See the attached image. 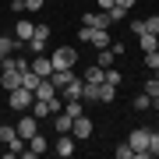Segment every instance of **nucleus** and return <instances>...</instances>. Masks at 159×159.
<instances>
[{
	"label": "nucleus",
	"instance_id": "obj_1",
	"mask_svg": "<svg viewBox=\"0 0 159 159\" xmlns=\"http://www.w3.org/2000/svg\"><path fill=\"white\" fill-rule=\"evenodd\" d=\"M53 71H71L74 64H78V50L74 46H57V53H53Z\"/></svg>",
	"mask_w": 159,
	"mask_h": 159
},
{
	"label": "nucleus",
	"instance_id": "obj_2",
	"mask_svg": "<svg viewBox=\"0 0 159 159\" xmlns=\"http://www.w3.org/2000/svg\"><path fill=\"white\" fill-rule=\"evenodd\" d=\"M81 39L92 43L96 50H106V46L113 43V35H110V29H89V25H81Z\"/></svg>",
	"mask_w": 159,
	"mask_h": 159
},
{
	"label": "nucleus",
	"instance_id": "obj_3",
	"mask_svg": "<svg viewBox=\"0 0 159 159\" xmlns=\"http://www.w3.org/2000/svg\"><path fill=\"white\" fill-rule=\"evenodd\" d=\"M127 145L134 148V159H148V131L145 127H134L127 134Z\"/></svg>",
	"mask_w": 159,
	"mask_h": 159
},
{
	"label": "nucleus",
	"instance_id": "obj_4",
	"mask_svg": "<svg viewBox=\"0 0 159 159\" xmlns=\"http://www.w3.org/2000/svg\"><path fill=\"white\" fill-rule=\"evenodd\" d=\"M14 127H18V138H25V142H29L32 134H39V117H32L29 110H25V113H21V120H18Z\"/></svg>",
	"mask_w": 159,
	"mask_h": 159
},
{
	"label": "nucleus",
	"instance_id": "obj_5",
	"mask_svg": "<svg viewBox=\"0 0 159 159\" xmlns=\"http://www.w3.org/2000/svg\"><path fill=\"white\" fill-rule=\"evenodd\" d=\"M32 92L29 89H21V85H18V89H11V99H7V102H11V110H18V113H25V110H29L32 106Z\"/></svg>",
	"mask_w": 159,
	"mask_h": 159
},
{
	"label": "nucleus",
	"instance_id": "obj_6",
	"mask_svg": "<svg viewBox=\"0 0 159 159\" xmlns=\"http://www.w3.org/2000/svg\"><path fill=\"white\" fill-rule=\"evenodd\" d=\"M71 138H74V142H85V138H92V120H89L85 113L71 120Z\"/></svg>",
	"mask_w": 159,
	"mask_h": 159
},
{
	"label": "nucleus",
	"instance_id": "obj_7",
	"mask_svg": "<svg viewBox=\"0 0 159 159\" xmlns=\"http://www.w3.org/2000/svg\"><path fill=\"white\" fill-rule=\"evenodd\" d=\"M81 25H89V29H110L113 18H110L106 11H89L85 18H81Z\"/></svg>",
	"mask_w": 159,
	"mask_h": 159
},
{
	"label": "nucleus",
	"instance_id": "obj_8",
	"mask_svg": "<svg viewBox=\"0 0 159 159\" xmlns=\"http://www.w3.org/2000/svg\"><path fill=\"white\" fill-rule=\"evenodd\" d=\"M29 67H32L35 74H39V78H50V74H53V60H50V57H46V53H35V57H32V64H29Z\"/></svg>",
	"mask_w": 159,
	"mask_h": 159
},
{
	"label": "nucleus",
	"instance_id": "obj_9",
	"mask_svg": "<svg viewBox=\"0 0 159 159\" xmlns=\"http://www.w3.org/2000/svg\"><path fill=\"white\" fill-rule=\"evenodd\" d=\"M0 85H4L7 92L21 85V71H14V67H0Z\"/></svg>",
	"mask_w": 159,
	"mask_h": 159
},
{
	"label": "nucleus",
	"instance_id": "obj_10",
	"mask_svg": "<svg viewBox=\"0 0 159 159\" xmlns=\"http://www.w3.org/2000/svg\"><path fill=\"white\" fill-rule=\"evenodd\" d=\"M32 32H35V25L29 21V18H21V21L14 25V39H18V43H29V39H32Z\"/></svg>",
	"mask_w": 159,
	"mask_h": 159
},
{
	"label": "nucleus",
	"instance_id": "obj_11",
	"mask_svg": "<svg viewBox=\"0 0 159 159\" xmlns=\"http://www.w3.org/2000/svg\"><path fill=\"white\" fill-rule=\"evenodd\" d=\"M32 96H35V99H53V96H57V85H53L50 78H43L39 85H35V92H32Z\"/></svg>",
	"mask_w": 159,
	"mask_h": 159
},
{
	"label": "nucleus",
	"instance_id": "obj_12",
	"mask_svg": "<svg viewBox=\"0 0 159 159\" xmlns=\"http://www.w3.org/2000/svg\"><path fill=\"white\" fill-rule=\"evenodd\" d=\"M74 78H78V74H74V67H71V71H53V74H50V81L57 85V92H60L64 85H71Z\"/></svg>",
	"mask_w": 159,
	"mask_h": 159
},
{
	"label": "nucleus",
	"instance_id": "obj_13",
	"mask_svg": "<svg viewBox=\"0 0 159 159\" xmlns=\"http://www.w3.org/2000/svg\"><path fill=\"white\" fill-rule=\"evenodd\" d=\"M113 99H117V85H110V81H99L96 102H113Z\"/></svg>",
	"mask_w": 159,
	"mask_h": 159
},
{
	"label": "nucleus",
	"instance_id": "obj_14",
	"mask_svg": "<svg viewBox=\"0 0 159 159\" xmlns=\"http://www.w3.org/2000/svg\"><path fill=\"white\" fill-rule=\"evenodd\" d=\"M57 156H60V159L74 156V138H71V134H60V138H57Z\"/></svg>",
	"mask_w": 159,
	"mask_h": 159
},
{
	"label": "nucleus",
	"instance_id": "obj_15",
	"mask_svg": "<svg viewBox=\"0 0 159 159\" xmlns=\"http://www.w3.org/2000/svg\"><path fill=\"white\" fill-rule=\"evenodd\" d=\"M50 120H53V127H57V134H71V117L64 113V110H60V113H53Z\"/></svg>",
	"mask_w": 159,
	"mask_h": 159
},
{
	"label": "nucleus",
	"instance_id": "obj_16",
	"mask_svg": "<svg viewBox=\"0 0 159 159\" xmlns=\"http://www.w3.org/2000/svg\"><path fill=\"white\" fill-rule=\"evenodd\" d=\"M18 46H21V43H18L14 35H0V60H4V57H11Z\"/></svg>",
	"mask_w": 159,
	"mask_h": 159
},
{
	"label": "nucleus",
	"instance_id": "obj_17",
	"mask_svg": "<svg viewBox=\"0 0 159 159\" xmlns=\"http://www.w3.org/2000/svg\"><path fill=\"white\" fill-rule=\"evenodd\" d=\"M57 96H64V99H81V78H74L71 85H64Z\"/></svg>",
	"mask_w": 159,
	"mask_h": 159
},
{
	"label": "nucleus",
	"instance_id": "obj_18",
	"mask_svg": "<svg viewBox=\"0 0 159 159\" xmlns=\"http://www.w3.org/2000/svg\"><path fill=\"white\" fill-rule=\"evenodd\" d=\"M39 81H43V78H39V74H35L32 67H25V71H21V89H29V92H35V85H39Z\"/></svg>",
	"mask_w": 159,
	"mask_h": 159
},
{
	"label": "nucleus",
	"instance_id": "obj_19",
	"mask_svg": "<svg viewBox=\"0 0 159 159\" xmlns=\"http://www.w3.org/2000/svg\"><path fill=\"white\" fill-rule=\"evenodd\" d=\"M46 148H50V142H46L43 134H32V138H29V152H32V156H43Z\"/></svg>",
	"mask_w": 159,
	"mask_h": 159
},
{
	"label": "nucleus",
	"instance_id": "obj_20",
	"mask_svg": "<svg viewBox=\"0 0 159 159\" xmlns=\"http://www.w3.org/2000/svg\"><path fill=\"white\" fill-rule=\"evenodd\" d=\"M64 113H67L71 120H74V117H81V113H85V106H81V99H64Z\"/></svg>",
	"mask_w": 159,
	"mask_h": 159
},
{
	"label": "nucleus",
	"instance_id": "obj_21",
	"mask_svg": "<svg viewBox=\"0 0 159 159\" xmlns=\"http://www.w3.org/2000/svg\"><path fill=\"white\" fill-rule=\"evenodd\" d=\"M14 138H18V127H11V124H0V145L7 148V145L14 142Z\"/></svg>",
	"mask_w": 159,
	"mask_h": 159
},
{
	"label": "nucleus",
	"instance_id": "obj_22",
	"mask_svg": "<svg viewBox=\"0 0 159 159\" xmlns=\"http://www.w3.org/2000/svg\"><path fill=\"white\" fill-rule=\"evenodd\" d=\"M134 110H138V113L152 110V96H148V92H138V96H134Z\"/></svg>",
	"mask_w": 159,
	"mask_h": 159
},
{
	"label": "nucleus",
	"instance_id": "obj_23",
	"mask_svg": "<svg viewBox=\"0 0 159 159\" xmlns=\"http://www.w3.org/2000/svg\"><path fill=\"white\" fill-rule=\"evenodd\" d=\"M138 43H142V50H145V53H148V50H159V35L142 32V35H138Z\"/></svg>",
	"mask_w": 159,
	"mask_h": 159
},
{
	"label": "nucleus",
	"instance_id": "obj_24",
	"mask_svg": "<svg viewBox=\"0 0 159 159\" xmlns=\"http://www.w3.org/2000/svg\"><path fill=\"white\" fill-rule=\"evenodd\" d=\"M102 71H106V67H99V64H92V67L85 71V81H92V85H99V81H102Z\"/></svg>",
	"mask_w": 159,
	"mask_h": 159
},
{
	"label": "nucleus",
	"instance_id": "obj_25",
	"mask_svg": "<svg viewBox=\"0 0 159 159\" xmlns=\"http://www.w3.org/2000/svg\"><path fill=\"white\" fill-rule=\"evenodd\" d=\"M96 64H99V67H113V50H110V46H106V50H99Z\"/></svg>",
	"mask_w": 159,
	"mask_h": 159
},
{
	"label": "nucleus",
	"instance_id": "obj_26",
	"mask_svg": "<svg viewBox=\"0 0 159 159\" xmlns=\"http://www.w3.org/2000/svg\"><path fill=\"white\" fill-rule=\"evenodd\" d=\"M142 92H148L152 99H159V78H156V74H152V78L145 81V85H142Z\"/></svg>",
	"mask_w": 159,
	"mask_h": 159
},
{
	"label": "nucleus",
	"instance_id": "obj_27",
	"mask_svg": "<svg viewBox=\"0 0 159 159\" xmlns=\"http://www.w3.org/2000/svg\"><path fill=\"white\" fill-rule=\"evenodd\" d=\"M102 81H110V85H117V89H120V81H124V78H120V71L106 67V71H102Z\"/></svg>",
	"mask_w": 159,
	"mask_h": 159
},
{
	"label": "nucleus",
	"instance_id": "obj_28",
	"mask_svg": "<svg viewBox=\"0 0 159 159\" xmlns=\"http://www.w3.org/2000/svg\"><path fill=\"white\" fill-rule=\"evenodd\" d=\"M145 21V32L148 35H159V14H152V18H142Z\"/></svg>",
	"mask_w": 159,
	"mask_h": 159
},
{
	"label": "nucleus",
	"instance_id": "obj_29",
	"mask_svg": "<svg viewBox=\"0 0 159 159\" xmlns=\"http://www.w3.org/2000/svg\"><path fill=\"white\" fill-rule=\"evenodd\" d=\"M25 46H29L32 53H46V39H39V35H32V39L25 43Z\"/></svg>",
	"mask_w": 159,
	"mask_h": 159
},
{
	"label": "nucleus",
	"instance_id": "obj_30",
	"mask_svg": "<svg viewBox=\"0 0 159 159\" xmlns=\"http://www.w3.org/2000/svg\"><path fill=\"white\" fill-rule=\"evenodd\" d=\"M113 156H117V159H134V148L124 142V145H117V148H113Z\"/></svg>",
	"mask_w": 159,
	"mask_h": 159
},
{
	"label": "nucleus",
	"instance_id": "obj_31",
	"mask_svg": "<svg viewBox=\"0 0 159 159\" xmlns=\"http://www.w3.org/2000/svg\"><path fill=\"white\" fill-rule=\"evenodd\" d=\"M148 156H159V131H148Z\"/></svg>",
	"mask_w": 159,
	"mask_h": 159
},
{
	"label": "nucleus",
	"instance_id": "obj_32",
	"mask_svg": "<svg viewBox=\"0 0 159 159\" xmlns=\"http://www.w3.org/2000/svg\"><path fill=\"white\" fill-rule=\"evenodd\" d=\"M145 67H152V71L159 67V50H148L145 53Z\"/></svg>",
	"mask_w": 159,
	"mask_h": 159
},
{
	"label": "nucleus",
	"instance_id": "obj_33",
	"mask_svg": "<svg viewBox=\"0 0 159 159\" xmlns=\"http://www.w3.org/2000/svg\"><path fill=\"white\" fill-rule=\"evenodd\" d=\"M43 4H46V0H25V7H29V11H43Z\"/></svg>",
	"mask_w": 159,
	"mask_h": 159
},
{
	"label": "nucleus",
	"instance_id": "obj_34",
	"mask_svg": "<svg viewBox=\"0 0 159 159\" xmlns=\"http://www.w3.org/2000/svg\"><path fill=\"white\" fill-rule=\"evenodd\" d=\"M99 7H102V11L110 14V11H113V7H117V0H99Z\"/></svg>",
	"mask_w": 159,
	"mask_h": 159
},
{
	"label": "nucleus",
	"instance_id": "obj_35",
	"mask_svg": "<svg viewBox=\"0 0 159 159\" xmlns=\"http://www.w3.org/2000/svg\"><path fill=\"white\" fill-rule=\"evenodd\" d=\"M11 11H29V7H25V0H11Z\"/></svg>",
	"mask_w": 159,
	"mask_h": 159
},
{
	"label": "nucleus",
	"instance_id": "obj_36",
	"mask_svg": "<svg viewBox=\"0 0 159 159\" xmlns=\"http://www.w3.org/2000/svg\"><path fill=\"white\" fill-rule=\"evenodd\" d=\"M117 7H124V11H127V7H134V0H117Z\"/></svg>",
	"mask_w": 159,
	"mask_h": 159
},
{
	"label": "nucleus",
	"instance_id": "obj_37",
	"mask_svg": "<svg viewBox=\"0 0 159 159\" xmlns=\"http://www.w3.org/2000/svg\"><path fill=\"white\" fill-rule=\"evenodd\" d=\"M152 74H156V78H159V67H156V71H152Z\"/></svg>",
	"mask_w": 159,
	"mask_h": 159
},
{
	"label": "nucleus",
	"instance_id": "obj_38",
	"mask_svg": "<svg viewBox=\"0 0 159 159\" xmlns=\"http://www.w3.org/2000/svg\"><path fill=\"white\" fill-rule=\"evenodd\" d=\"M156 131H159V127H156Z\"/></svg>",
	"mask_w": 159,
	"mask_h": 159
}]
</instances>
